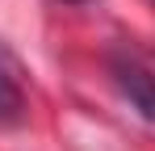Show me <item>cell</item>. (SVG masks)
I'll list each match as a JSON object with an SVG mask.
<instances>
[{"label": "cell", "instance_id": "obj_2", "mask_svg": "<svg viewBox=\"0 0 155 151\" xmlns=\"http://www.w3.org/2000/svg\"><path fill=\"white\" fill-rule=\"evenodd\" d=\"M21 122H25V92H21L13 67L4 63V55H0V130L21 126Z\"/></svg>", "mask_w": 155, "mask_h": 151}, {"label": "cell", "instance_id": "obj_3", "mask_svg": "<svg viewBox=\"0 0 155 151\" xmlns=\"http://www.w3.org/2000/svg\"><path fill=\"white\" fill-rule=\"evenodd\" d=\"M71 4H84V0H71Z\"/></svg>", "mask_w": 155, "mask_h": 151}, {"label": "cell", "instance_id": "obj_1", "mask_svg": "<svg viewBox=\"0 0 155 151\" xmlns=\"http://www.w3.org/2000/svg\"><path fill=\"white\" fill-rule=\"evenodd\" d=\"M109 72H113V80H117L122 97H126L147 122H155V72L143 67L134 55H113Z\"/></svg>", "mask_w": 155, "mask_h": 151}]
</instances>
